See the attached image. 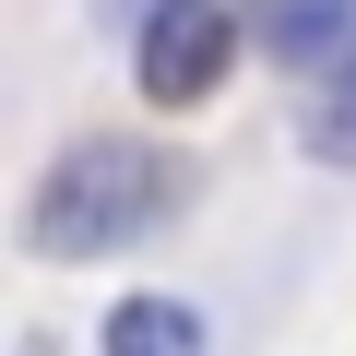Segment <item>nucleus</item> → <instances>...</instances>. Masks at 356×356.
<instances>
[{
	"mask_svg": "<svg viewBox=\"0 0 356 356\" xmlns=\"http://www.w3.org/2000/svg\"><path fill=\"white\" fill-rule=\"evenodd\" d=\"M24 356H48V344H24Z\"/></svg>",
	"mask_w": 356,
	"mask_h": 356,
	"instance_id": "obj_7",
	"label": "nucleus"
},
{
	"mask_svg": "<svg viewBox=\"0 0 356 356\" xmlns=\"http://www.w3.org/2000/svg\"><path fill=\"white\" fill-rule=\"evenodd\" d=\"M309 154L321 166H356V48L321 72V95H309Z\"/></svg>",
	"mask_w": 356,
	"mask_h": 356,
	"instance_id": "obj_5",
	"label": "nucleus"
},
{
	"mask_svg": "<svg viewBox=\"0 0 356 356\" xmlns=\"http://www.w3.org/2000/svg\"><path fill=\"white\" fill-rule=\"evenodd\" d=\"M154 214H166V154L95 131V143L48 154L36 202H24V250H36V261H107V250L154 238Z\"/></svg>",
	"mask_w": 356,
	"mask_h": 356,
	"instance_id": "obj_1",
	"label": "nucleus"
},
{
	"mask_svg": "<svg viewBox=\"0 0 356 356\" xmlns=\"http://www.w3.org/2000/svg\"><path fill=\"white\" fill-rule=\"evenodd\" d=\"M250 36L273 60H297V72H332L356 48V0H250Z\"/></svg>",
	"mask_w": 356,
	"mask_h": 356,
	"instance_id": "obj_3",
	"label": "nucleus"
},
{
	"mask_svg": "<svg viewBox=\"0 0 356 356\" xmlns=\"http://www.w3.org/2000/svg\"><path fill=\"white\" fill-rule=\"evenodd\" d=\"M95 13H107V24H131V36H143V24H154V13H178V0H95Z\"/></svg>",
	"mask_w": 356,
	"mask_h": 356,
	"instance_id": "obj_6",
	"label": "nucleus"
},
{
	"mask_svg": "<svg viewBox=\"0 0 356 356\" xmlns=\"http://www.w3.org/2000/svg\"><path fill=\"white\" fill-rule=\"evenodd\" d=\"M226 60H238V13H226V0H178V13L143 24L131 83H143L154 107H202V95L226 83Z\"/></svg>",
	"mask_w": 356,
	"mask_h": 356,
	"instance_id": "obj_2",
	"label": "nucleus"
},
{
	"mask_svg": "<svg viewBox=\"0 0 356 356\" xmlns=\"http://www.w3.org/2000/svg\"><path fill=\"white\" fill-rule=\"evenodd\" d=\"M107 356H202V309L191 297H119L107 309Z\"/></svg>",
	"mask_w": 356,
	"mask_h": 356,
	"instance_id": "obj_4",
	"label": "nucleus"
}]
</instances>
